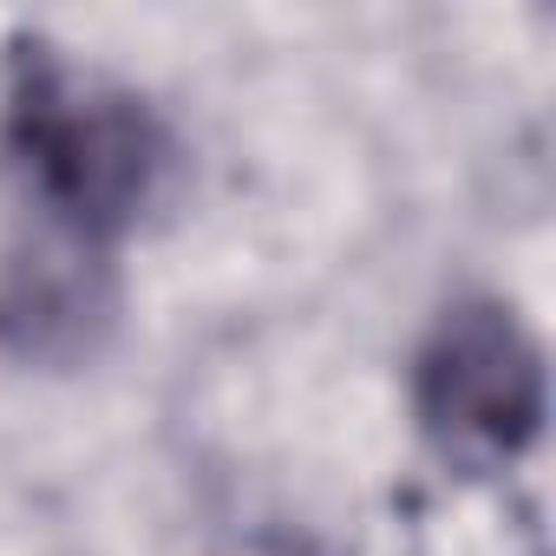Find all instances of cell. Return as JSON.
I'll list each match as a JSON object with an SVG mask.
<instances>
[{
	"mask_svg": "<svg viewBox=\"0 0 556 556\" xmlns=\"http://www.w3.org/2000/svg\"><path fill=\"white\" fill-rule=\"evenodd\" d=\"M413 419L426 445L491 478L543 432V348L504 295H458L413 354Z\"/></svg>",
	"mask_w": 556,
	"mask_h": 556,
	"instance_id": "7a4b0ae2",
	"label": "cell"
},
{
	"mask_svg": "<svg viewBox=\"0 0 556 556\" xmlns=\"http://www.w3.org/2000/svg\"><path fill=\"white\" fill-rule=\"evenodd\" d=\"M0 151L27 229L86 242L99 255H118V242L164 203L177 177V138L164 112L47 34H21L8 47Z\"/></svg>",
	"mask_w": 556,
	"mask_h": 556,
	"instance_id": "6da1fadb",
	"label": "cell"
},
{
	"mask_svg": "<svg viewBox=\"0 0 556 556\" xmlns=\"http://www.w3.org/2000/svg\"><path fill=\"white\" fill-rule=\"evenodd\" d=\"M112 328H118V262L21 223L0 249V354L40 374H73L99 361Z\"/></svg>",
	"mask_w": 556,
	"mask_h": 556,
	"instance_id": "3957f363",
	"label": "cell"
}]
</instances>
